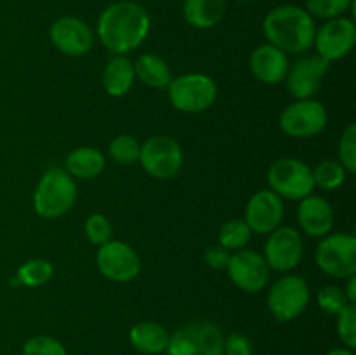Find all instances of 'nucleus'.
I'll return each mask as SVG.
<instances>
[{
	"mask_svg": "<svg viewBox=\"0 0 356 355\" xmlns=\"http://www.w3.org/2000/svg\"><path fill=\"white\" fill-rule=\"evenodd\" d=\"M337 336L346 345V348H356V306L353 303L346 306L341 313H337Z\"/></svg>",
	"mask_w": 356,
	"mask_h": 355,
	"instance_id": "nucleus-33",
	"label": "nucleus"
},
{
	"mask_svg": "<svg viewBox=\"0 0 356 355\" xmlns=\"http://www.w3.org/2000/svg\"><path fill=\"white\" fill-rule=\"evenodd\" d=\"M221 329L212 322H191L169 336V355H222Z\"/></svg>",
	"mask_w": 356,
	"mask_h": 355,
	"instance_id": "nucleus-8",
	"label": "nucleus"
},
{
	"mask_svg": "<svg viewBox=\"0 0 356 355\" xmlns=\"http://www.w3.org/2000/svg\"><path fill=\"white\" fill-rule=\"evenodd\" d=\"M309 303V285L301 275H284L273 282L268 292V308L280 322L301 317Z\"/></svg>",
	"mask_w": 356,
	"mask_h": 355,
	"instance_id": "nucleus-7",
	"label": "nucleus"
},
{
	"mask_svg": "<svg viewBox=\"0 0 356 355\" xmlns=\"http://www.w3.org/2000/svg\"><path fill=\"white\" fill-rule=\"evenodd\" d=\"M355 0H306V10L313 17L322 19H334L346 14L350 7H353Z\"/></svg>",
	"mask_w": 356,
	"mask_h": 355,
	"instance_id": "nucleus-29",
	"label": "nucleus"
},
{
	"mask_svg": "<svg viewBox=\"0 0 356 355\" xmlns=\"http://www.w3.org/2000/svg\"><path fill=\"white\" fill-rule=\"evenodd\" d=\"M344 294H346L348 301L353 303L356 301V275H351V277H348V284L346 287H344Z\"/></svg>",
	"mask_w": 356,
	"mask_h": 355,
	"instance_id": "nucleus-37",
	"label": "nucleus"
},
{
	"mask_svg": "<svg viewBox=\"0 0 356 355\" xmlns=\"http://www.w3.org/2000/svg\"><path fill=\"white\" fill-rule=\"evenodd\" d=\"M316 301H318L320 308L329 315H337L350 305L346 294H344V289L334 284L323 285L316 294Z\"/></svg>",
	"mask_w": 356,
	"mask_h": 355,
	"instance_id": "nucleus-30",
	"label": "nucleus"
},
{
	"mask_svg": "<svg viewBox=\"0 0 356 355\" xmlns=\"http://www.w3.org/2000/svg\"><path fill=\"white\" fill-rule=\"evenodd\" d=\"M287 54L271 44H263L250 52V70L259 82L275 86L285 80L289 72Z\"/></svg>",
	"mask_w": 356,
	"mask_h": 355,
	"instance_id": "nucleus-19",
	"label": "nucleus"
},
{
	"mask_svg": "<svg viewBox=\"0 0 356 355\" xmlns=\"http://www.w3.org/2000/svg\"><path fill=\"white\" fill-rule=\"evenodd\" d=\"M252 237V230L245 223V219H229L219 230V244L228 251L243 249Z\"/></svg>",
	"mask_w": 356,
	"mask_h": 355,
	"instance_id": "nucleus-25",
	"label": "nucleus"
},
{
	"mask_svg": "<svg viewBox=\"0 0 356 355\" xmlns=\"http://www.w3.org/2000/svg\"><path fill=\"white\" fill-rule=\"evenodd\" d=\"M356 44V24L351 17H334L327 19L320 28H316L315 45L320 58L325 61H337L351 52Z\"/></svg>",
	"mask_w": 356,
	"mask_h": 355,
	"instance_id": "nucleus-12",
	"label": "nucleus"
},
{
	"mask_svg": "<svg viewBox=\"0 0 356 355\" xmlns=\"http://www.w3.org/2000/svg\"><path fill=\"white\" fill-rule=\"evenodd\" d=\"M75 180L63 167L45 171L33 194V209L45 219H58L75 205Z\"/></svg>",
	"mask_w": 356,
	"mask_h": 355,
	"instance_id": "nucleus-3",
	"label": "nucleus"
},
{
	"mask_svg": "<svg viewBox=\"0 0 356 355\" xmlns=\"http://www.w3.org/2000/svg\"><path fill=\"white\" fill-rule=\"evenodd\" d=\"M229 281L245 292H259L270 281V267L261 253L254 249H240L232 253L226 267Z\"/></svg>",
	"mask_w": 356,
	"mask_h": 355,
	"instance_id": "nucleus-13",
	"label": "nucleus"
},
{
	"mask_svg": "<svg viewBox=\"0 0 356 355\" xmlns=\"http://www.w3.org/2000/svg\"><path fill=\"white\" fill-rule=\"evenodd\" d=\"M97 270L108 281L125 284L134 281L141 271V261L138 253L122 240H110L99 246L96 254Z\"/></svg>",
	"mask_w": 356,
	"mask_h": 355,
	"instance_id": "nucleus-11",
	"label": "nucleus"
},
{
	"mask_svg": "<svg viewBox=\"0 0 356 355\" xmlns=\"http://www.w3.org/2000/svg\"><path fill=\"white\" fill-rule=\"evenodd\" d=\"M134 75L152 89H167L172 80L169 65L160 56L152 54V52L141 54L136 59Z\"/></svg>",
	"mask_w": 356,
	"mask_h": 355,
	"instance_id": "nucleus-24",
	"label": "nucleus"
},
{
	"mask_svg": "<svg viewBox=\"0 0 356 355\" xmlns=\"http://www.w3.org/2000/svg\"><path fill=\"white\" fill-rule=\"evenodd\" d=\"M169 101L183 113H202L218 100V86L205 73H186L170 80Z\"/></svg>",
	"mask_w": 356,
	"mask_h": 355,
	"instance_id": "nucleus-4",
	"label": "nucleus"
},
{
	"mask_svg": "<svg viewBox=\"0 0 356 355\" xmlns=\"http://www.w3.org/2000/svg\"><path fill=\"white\" fill-rule=\"evenodd\" d=\"M327 110L320 101L296 100L280 115V129L291 138H313L325 129Z\"/></svg>",
	"mask_w": 356,
	"mask_h": 355,
	"instance_id": "nucleus-10",
	"label": "nucleus"
},
{
	"mask_svg": "<svg viewBox=\"0 0 356 355\" xmlns=\"http://www.w3.org/2000/svg\"><path fill=\"white\" fill-rule=\"evenodd\" d=\"M263 31L268 44L285 54H301L313 47L316 24L315 17L306 9L294 3H284L264 16Z\"/></svg>",
	"mask_w": 356,
	"mask_h": 355,
	"instance_id": "nucleus-2",
	"label": "nucleus"
},
{
	"mask_svg": "<svg viewBox=\"0 0 356 355\" xmlns=\"http://www.w3.org/2000/svg\"><path fill=\"white\" fill-rule=\"evenodd\" d=\"M298 221L306 235L322 239V237L329 235L334 226L332 205L320 195H308L299 200Z\"/></svg>",
	"mask_w": 356,
	"mask_h": 355,
	"instance_id": "nucleus-18",
	"label": "nucleus"
},
{
	"mask_svg": "<svg viewBox=\"0 0 356 355\" xmlns=\"http://www.w3.org/2000/svg\"><path fill=\"white\" fill-rule=\"evenodd\" d=\"M222 355H252V345L247 336L232 333L222 341Z\"/></svg>",
	"mask_w": 356,
	"mask_h": 355,
	"instance_id": "nucleus-35",
	"label": "nucleus"
},
{
	"mask_svg": "<svg viewBox=\"0 0 356 355\" xmlns=\"http://www.w3.org/2000/svg\"><path fill=\"white\" fill-rule=\"evenodd\" d=\"M327 355H355L353 350H350V348H334V350H330Z\"/></svg>",
	"mask_w": 356,
	"mask_h": 355,
	"instance_id": "nucleus-38",
	"label": "nucleus"
},
{
	"mask_svg": "<svg viewBox=\"0 0 356 355\" xmlns=\"http://www.w3.org/2000/svg\"><path fill=\"white\" fill-rule=\"evenodd\" d=\"M83 232H86L87 240L94 246H103V244L110 242L111 235H113V228H111L110 219L104 214H90L86 219V225H83Z\"/></svg>",
	"mask_w": 356,
	"mask_h": 355,
	"instance_id": "nucleus-31",
	"label": "nucleus"
},
{
	"mask_svg": "<svg viewBox=\"0 0 356 355\" xmlns=\"http://www.w3.org/2000/svg\"><path fill=\"white\" fill-rule=\"evenodd\" d=\"M315 260L325 275L336 278L351 277L356 274V237L346 232L322 237Z\"/></svg>",
	"mask_w": 356,
	"mask_h": 355,
	"instance_id": "nucleus-6",
	"label": "nucleus"
},
{
	"mask_svg": "<svg viewBox=\"0 0 356 355\" xmlns=\"http://www.w3.org/2000/svg\"><path fill=\"white\" fill-rule=\"evenodd\" d=\"M23 355H68L65 345L52 336H33L23 345Z\"/></svg>",
	"mask_w": 356,
	"mask_h": 355,
	"instance_id": "nucleus-34",
	"label": "nucleus"
},
{
	"mask_svg": "<svg viewBox=\"0 0 356 355\" xmlns=\"http://www.w3.org/2000/svg\"><path fill=\"white\" fill-rule=\"evenodd\" d=\"M305 254L301 232L292 226H278L270 233L264 246V260L270 270L289 271L298 267Z\"/></svg>",
	"mask_w": 356,
	"mask_h": 355,
	"instance_id": "nucleus-14",
	"label": "nucleus"
},
{
	"mask_svg": "<svg viewBox=\"0 0 356 355\" xmlns=\"http://www.w3.org/2000/svg\"><path fill=\"white\" fill-rule=\"evenodd\" d=\"M139 162L145 173L155 180H170L183 167V148L170 136H152L141 145Z\"/></svg>",
	"mask_w": 356,
	"mask_h": 355,
	"instance_id": "nucleus-9",
	"label": "nucleus"
},
{
	"mask_svg": "<svg viewBox=\"0 0 356 355\" xmlns=\"http://www.w3.org/2000/svg\"><path fill=\"white\" fill-rule=\"evenodd\" d=\"M152 28L148 10L132 0H120L101 13L97 38L113 54L125 56L145 42Z\"/></svg>",
	"mask_w": 356,
	"mask_h": 355,
	"instance_id": "nucleus-1",
	"label": "nucleus"
},
{
	"mask_svg": "<svg viewBox=\"0 0 356 355\" xmlns=\"http://www.w3.org/2000/svg\"><path fill=\"white\" fill-rule=\"evenodd\" d=\"M106 167L103 152L92 146H79L66 155L65 171L73 180H94Z\"/></svg>",
	"mask_w": 356,
	"mask_h": 355,
	"instance_id": "nucleus-20",
	"label": "nucleus"
},
{
	"mask_svg": "<svg viewBox=\"0 0 356 355\" xmlns=\"http://www.w3.org/2000/svg\"><path fill=\"white\" fill-rule=\"evenodd\" d=\"M329 72V61L316 56H306L289 66L285 75V87L296 100H309L318 93L323 77Z\"/></svg>",
	"mask_w": 356,
	"mask_h": 355,
	"instance_id": "nucleus-15",
	"label": "nucleus"
},
{
	"mask_svg": "<svg viewBox=\"0 0 356 355\" xmlns=\"http://www.w3.org/2000/svg\"><path fill=\"white\" fill-rule=\"evenodd\" d=\"M226 13V0H184L183 16L197 30L214 28Z\"/></svg>",
	"mask_w": 356,
	"mask_h": 355,
	"instance_id": "nucleus-23",
	"label": "nucleus"
},
{
	"mask_svg": "<svg viewBox=\"0 0 356 355\" xmlns=\"http://www.w3.org/2000/svg\"><path fill=\"white\" fill-rule=\"evenodd\" d=\"M238 2H250V0H238Z\"/></svg>",
	"mask_w": 356,
	"mask_h": 355,
	"instance_id": "nucleus-39",
	"label": "nucleus"
},
{
	"mask_svg": "<svg viewBox=\"0 0 356 355\" xmlns=\"http://www.w3.org/2000/svg\"><path fill=\"white\" fill-rule=\"evenodd\" d=\"M52 45L65 56H86L94 45V33L86 21L73 16L56 19L49 30Z\"/></svg>",
	"mask_w": 356,
	"mask_h": 355,
	"instance_id": "nucleus-16",
	"label": "nucleus"
},
{
	"mask_svg": "<svg viewBox=\"0 0 356 355\" xmlns=\"http://www.w3.org/2000/svg\"><path fill=\"white\" fill-rule=\"evenodd\" d=\"M169 336L167 329L160 324L152 322V320H143L129 331V340L131 345L138 352L145 355H159L167 350L169 345Z\"/></svg>",
	"mask_w": 356,
	"mask_h": 355,
	"instance_id": "nucleus-22",
	"label": "nucleus"
},
{
	"mask_svg": "<svg viewBox=\"0 0 356 355\" xmlns=\"http://www.w3.org/2000/svg\"><path fill=\"white\" fill-rule=\"evenodd\" d=\"M268 184L280 198L287 200H302L313 194L315 181L313 169L306 162L298 159L275 160L268 169Z\"/></svg>",
	"mask_w": 356,
	"mask_h": 355,
	"instance_id": "nucleus-5",
	"label": "nucleus"
},
{
	"mask_svg": "<svg viewBox=\"0 0 356 355\" xmlns=\"http://www.w3.org/2000/svg\"><path fill=\"white\" fill-rule=\"evenodd\" d=\"M229 256H232V251L222 247L221 244H218V246H209L204 253L205 263L211 268H216V270H222V268L228 267Z\"/></svg>",
	"mask_w": 356,
	"mask_h": 355,
	"instance_id": "nucleus-36",
	"label": "nucleus"
},
{
	"mask_svg": "<svg viewBox=\"0 0 356 355\" xmlns=\"http://www.w3.org/2000/svg\"><path fill=\"white\" fill-rule=\"evenodd\" d=\"M139 152H141V143L131 134L115 136L108 146L111 160L120 166H131V164L138 162Z\"/></svg>",
	"mask_w": 356,
	"mask_h": 355,
	"instance_id": "nucleus-28",
	"label": "nucleus"
},
{
	"mask_svg": "<svg viewBox=\"0 0 356 355\" xmlns=\"http://www.w3.org/2000/svg\"><path fill=\"white\" fill-rule=\"evenodd\" d=\"M52 274H54V267L47 260L37 258V260H28L26 263L21 265L17 270V281L26 287H38L51 281Z\"/></svg>",
	"mask_w": 356,
	"mask_h": 355,
	"instance_id": "nucleus-27",
	"label": "nucleus"
},
{
	"mask_svg": "<svg viewBox=\"0 0 356 355\" xmlns=\"http://www.w3.org/2000/svg\"><path fill=\"white\" fill-rule=\"evenodd\" d=\"M284 214V198L271 190H259L247 202L245 223L252 233L266 235L280 226Z\"/></svg>",
	"mask_w": 356,
	"mask_h": 355,
	"instance_id": "nucleus-17",
	"label": "nucleus"
},
{
	"mask_svg": "<svg viewBox=\"0 0 356 355\" xmlns=\"http://www.w3.org/2000/svg\"><path fill=\"white\" fill-rule=\"evenodd\" d=\"M341 166L346 169V173H356V124H350L344 129L343 136L339 139V148H337Z\"/></svg>",
	"mask_w": 356,
	"mask_h": 355,
	"instance_id": "nucleus-32",
	"label": "nucleus"
},
{
	"mask_svg": "<svg viewBox=\"0 0 356 355\" xmlns=\"http://www.w3.org/2000/svg\"><path fill=\"white\" fill-rule=\"evenodd\" d=\"M346 169L341 166L339 160H322L313 169V181L315 187L322 190H337L346 181Z\"/></svg>",
	"mask_w": 356,
	"mask_h": 355,
	"instance_id": "nucleus-26",
	"label": "nucleus"
},
{
	"mask_svg": "<svg viewBox=\"0 0 356 355\" xmlns=\"http://www.w3.org/2000/svg\"><path fill=\"white\" fill-rule=\"evenodd\" d=\"M134 79V63L127 56L115 54L104 66L101 84L111 97H122L131 90Z\"/></svg>",
	"mask_w": 356,
	"mask_h": 355,
	"instance_id": "nucleus-21",
	"label": "nucleus"
}]
</instances>
